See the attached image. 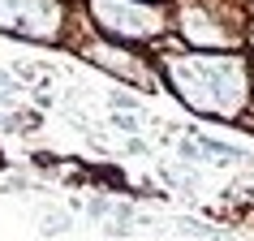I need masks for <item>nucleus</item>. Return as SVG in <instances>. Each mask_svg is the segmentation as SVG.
Wrapping results in <instances>:
<instances>
[{"instance_id":"3","label":"nucleus","mask_w":254,"mask_h":241,"mask_svg":"<svg viewBox=\"0 0 254 241\" xmlns=\"http://www.w3.org/2000/svg\"><path fill=\"white\" fill-rule=\"evenodd\" d=\"M112 108H138L134 95H112Z\"/></svg>"},{"instance_id":"1","label":"nucleus","mask_w":254,"mask_h":241,"mask_svg":"<svg viewBox=\"0 0 254 241\" xmlns=\"http://www.w3.org/2000/svg\"><path fill=\"white\" fill-rule=\"evenodd\" d=\"M43 233H48V237H61V233H69V215L52 211L48 220H43Z\"/></svg>"},{"instance_id":"2","label":"nucleus","mask_w":254,"mask_h":241,"mask_svg":"<svg viewBox=\"0 0 254 241\" xmlns=\"http://www.w3.org/2000/svg\"><path fill=\"white\" fill-rule=\"evenodd\" d=\"M108 211H112V202H108V198H91V202H86V215H91V220H104Z\"/></svg>"}]
</instances>
